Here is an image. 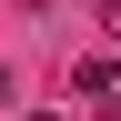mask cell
Segmentation results:
<instances>
[{"label":"cell","mask_w":121,"mask_h":121,"mask_svg":"<svg viewBox=\"0 0 121 121\" xmlns=\"http://www.w3.org/2000/svg\"><path fill=\"white\" fill-rule=\"evenodd\" d=\"M71 91H81V101H111V91H121V60H81Z\"/></svg>","instance_id":"6da1fadb"},{"label":"cell","mask_w":121,"mask_h":121,"mask_svg":"<svg viewBox=\"0 0 121 121\" xmlns=\"http://www.w3.org/2000/svg\"><path fill=\"white\" fill-rule=\"evenodd\" d=\"M30 121H60V111H30Z\"/></svg>","instance_id":"7a4b0ae2"},{"label":"cell","mask_w":121,"mask_h":121,"mask_svg":"<svg viewBox=\"0 0 121 121\" xmlns=\"http://www.w3.org/2000/svg\"><path fill=\"white\" fill-rule=\"evenodd\" d=\"M101 10H121V0H101Z\"/></svg>","instance_id":"3957f363"}]
</instances>
